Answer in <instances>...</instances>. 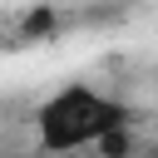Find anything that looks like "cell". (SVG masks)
<instances>
[{"instance_id":"obj_1","label":"cell","mask_w":158,"mask_h":158,"mask_svg":"<svg viewBox=\"0 0 158 158\" xmlns=\"http://www.w3.org/2000/svg\"><path fill=\"white\" fill-rule=\"evenodd\" d=\"M123 128H128L123 99H114L84 79L59 84L35 109V143H40V153H54V158L79 153V148H109Z\"/></svg>"}]
</instances>
